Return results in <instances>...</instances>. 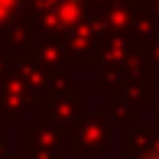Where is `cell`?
Here are the masks:
<instances>
[{"mask_svg": "<svg viewBox=\"0 0 159 159\" xmlns=\"http://www.w3.org/2000/svg\"><path fill=\"white\" fill-rule=\"evenodd\" d=\"M149 159H159V153H156V156H149Z\"/></svg>", "mask_w": 159, "mask_h": 159, "instance_id": "6da1fadb", "label": "cell"}]
</instances>
